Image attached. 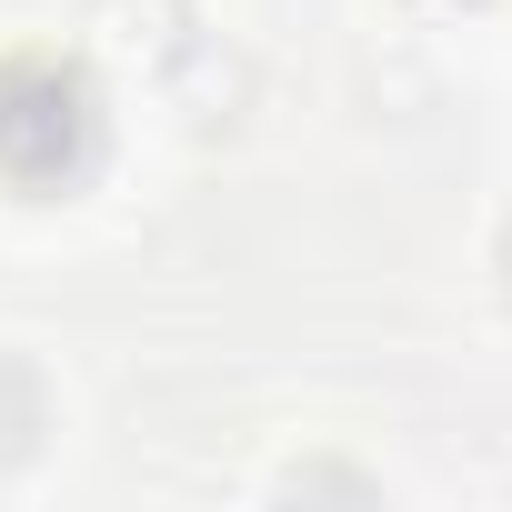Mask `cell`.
Masks as SVG:
<instances>
[{"instance_id":"1","label":"cell","mask_w":512,"mask_h":512,"mask_svg":"<svg viewBox=\"0 0 512 512\" xmlns=\"http://www.w3.org/2000/svg\"><path fill=\"white\" fill-rule=\"evenodd\" d=\"M101 151V111L81 91V71H51V61H21L0 71V171L11 181H81Z\"/></svg>"},{"instance_id":"2","label":"cell","mask_w":512,"mask_h":512,"mask_svg":"<svg viewBox=\"0 0 512 512\" xmlns=\"http://www.w3.org/2000/svg\"><path fill=\"white\" fill-rule=\"evenodd\" d=\"M41 432H51V392H41V372H31L21 352H0V472L31 462Z\"/></svg>"},{"instance_id":"3","label":"cell","mask_w":512,"mask_h":512,"mask_svg":"<svg viewBox=\"0 0 512 512\" xmlns=\"http://www.w3.org/2000/svg\"><path fill=\"white\" fill-rule=\"evenodd\" d=\"M502 292H512V231H502Z\"/></svg>"}]
</instances>
